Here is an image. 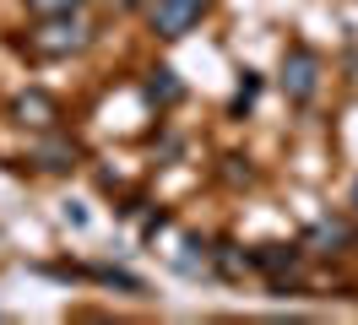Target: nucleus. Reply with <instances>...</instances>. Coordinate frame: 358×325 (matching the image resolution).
I'll return each mask as SVG.
<instances>
[{
  "label": "nucleus",
  "instance_id": "nucleus-6",
  "mask_svg": "<svg viewBox=\"0 0 358 325\" xmlns=\"http://www.w3.org/2000/svg\"><path fill=\"white\" fill-rule=\"evenodd\" d=\"M147 92H152L157 103H174V98H179V82H174V71H157V76H152V87H147Z\"/></svg>",
  "mask_w": 358,
  "mask_h": 325
},
{
  "label": "nucleus",
  "instance_id": "nucleus-10",
  "mask_svg": "<svg viewBox=\"0 0 358 325\" xmlns=\"http://www.w3.org/2000/svg\"><path fill=\"white\" fill-rule=\"evenodd\" d=\"M353 206H358V185H353Z\"/></svg>",
  "mask_w": 358,
  "mask_h": 325
},
{
  "label": "nucleus",
  "instance_id": "nucleus-1",
  "mask_svg": "<svg viewBox=\"0 0 358 325\" xmlns=\"http://www.w3.org/2000/svg\"><path fill=\"white\" fill-rule=\"evenodd\" d=\"M201 11H206V0H157L152 6L157 38H185V33L201 22Z\"/></svg>",
  "mask_w": 358,
  "mask_h": 325
},
{
  "label": "nucleus",
  "instance_id": "nucleus-4",
  "mask_svg": "<svg viewBox=\"0 0 358 325\" xmlns=\"http://www.w3.org/2000/svg\"><path fill=\"white\" fill-rule=\"evenodd\" d=\"M17 114H22L27 125H55V103H49V98H38V92L17 98Z\"/></svg>",
  "mask_w": 358,
  "mask_h": 325
},
{
  "label": "nucleus",
  "instance_id": "nucleus-7",
  "mask_svg": "<svg viewBox=\"0 0 358 325\" xmlns=\"http://www.w3.org/2000/svg\"><path fill=\"white\" fill-rule=\"evenodd\" d=\"M27 6H33V17H71L82 0H27Z\"/></svg>",
  "mask_w": 358,
  "mask_h": 325
},
{
  "label": "nucleus",
  "instance_id": "nucleus-5",
  "mask_svg": "<svg viewBox=\"0 0 358 325\" xmlns=\"http://www.w3.org/2000/svg\"><path fill=\"white\" fill-rule=\"evenodd\" d=\"M38 163H44V168H71V163H76V147H71V141H44V147H38Z\"/></svg>",
  "mask_w": 358,
  "mask_h": 325
},
{
  "label": "nucleus",
  "instance_id": "nucleus-8",
  "mask_svg": "<svg viewBox=\"0 0 358 325\" xmlns=\"http://www.w3.org/2000/svg\"><path fill=\"white\" fill-rule=\"evenodd\" d=\"M310 244H331L336 250V244H348V228H342V222H320V228L310 233Z\"/></svg>",
  "mask_w": 358,
  "mask_h": 325
},
{
  "label": "nucleus",
  "instance_id": "nucleus-2",
  "mask_svg": "<svg viewBox=\"0 0 358 325\" xmlns=\"http://www.w3.org/2000/svg\"><path fill=\"white\" fill-rule=\"evenodd\" d=\"M315 71H320V60H315L304 43L288 49V60H282V87H288L293 103H310V98H315Z\"/></svg>",
  "mask_w": 358,
  "mask_h": 325
},
{
  "label": "nucleus",
  "instance_id": "nucleus-9",
  "mask_svg": "<svg viewBox=\"0 0 358 325\" xmlns=\"http://www.w3.org/2000/svg\"><path fill=\"white\" fill-rule=\"evenodd\" d=\"M299 260V250H266V255H255V266H266V271H282V266H293Z\"/></svg>",
  "mask_w": 358,
  "mask_h": 325
},
{
  "label": "nucleus",
  "instance_id": "nucleus-3",
  "mask_svg": "<svg viewBox=\"0 0 358 325\" xmlns=\"http://www.w3.org/2000/svg\"><path fill=\"white\" fill-rule=\"evenodd\" d=\"M38 55H71L87 43V27L82 22H66V17H44V33H38Z\"/></svg>",
  "mask_w": 358,
  "mask_h": 325
}]
</instances>
